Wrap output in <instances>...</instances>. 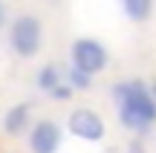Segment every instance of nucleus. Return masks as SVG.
<instances>
[{"instance_id": "obj_13", "label": "nucleus", "mask_w": 156, "mask_h": 153, "mask_svg": "<svg viewBox=\"0 0 156 153\" xmlns=\"http://www.w3.org/2000/svg\"><path fill=\"white\" fill-rule=\"evenodd\" d=\"M151 92H153V98H156V81H153V84H151Z\"/></svg>"}, {"instance_id": "obj_4", "label": "nucleus", "mask_w": 156, "mask_h": 153, "mask_svg": "<svg viewBox=\"0 0 156 153\" xmlns=\"http://www.w3.org/2000/svg\"><path fill=\"white\" fill-rule=\"evenodd\" d=\"M67 130L73 133L75 139L90 142V144L104 142V136H107L104 119H101V113L93 110V107H75L73 113H69V119H67Z\"/></svg>"}, {"instance_id": "obj_3", "label": "nucleus", "mask_w": 156, "mask_h": 153, "mask_svg": "<svg viewBox=\"0 0 156 153\" xmlns=\"http://www.w3.org/2000/svg\"><path fill=\"white\" fill-rule=\"evenodd\" d=\"M69 64L84 69V72H90V75H98L110 64V52L95 38H75L69 43Z\"/></svg>"}, {"instance_id": "obj_5", "label": "nucleus", "mask_w": 156, "mask_h": 153, "mask_svg": "<svg viewBox=\"0 0 156 153\" xmlns=\"http://www.w3.org/2000/svg\"><path fill=\"white\" fill-rule=\"evenodd\" d=\"M64 144V127L55 119H41L26 130L29 153H58Z\"/></svg>"}, {"instance_id": "obj_6", "label": "nucleus", "mask_w": 156, "mask_h": 153, "mask_svg": "<svg viewBox=\"0 0 156 153\" xmlns=\"http://www.w3.org/2000/svg\"><path fill=\"white\" fill-rule=\"evenodd\" d=\"M32 127V104L20 101L3 113V133L6 136H23Z\"/></svg>"}, {"instance_id": "obj_1", "label": "nucleus", "mask_w": 156, "mask_h": 153, "mask_svg": "<svg viewBox=\"0 0 156 153\" xmlns=\"http://www.w3.org/2000/svg\"><path fill=\"white\" fill-rule=\"evenodd\" d=\"M110 98L116 104L119 113V124L124 130L136 133H147L156 124V98L151 92V84L145 81H119V84L110 87Z\"/></svg>"}, {"instance_id": "obj_12", "label": "nucleus", "mask_w": 156, "mask_h": 153, "mask_svg": "<svg viewBox=\"0 0 156 153\" xmlns=\"http://www.w3.org/2000/svg\"><path fill=\"white\" fill-rule=\"evenodd\" d=\"M6 20H9V15H6V3H3V0H0V32H3Z\"/></svg>"}, {"instance_id": "obj_10", "label": "nucleus", "mask_w": 156, "mask_h": 153, "mask_svg": "<svg viewBox=\"0 0 156 153\" xmlns=\"http://www.w3.org/2000/svg\"><path fill=\"white\" fill-rule=\"evenodd\" d=\"M73 92H75V90H73V84L64 78L61 84H55V87L49 90V98H52V101H69V98H73Z\"/></svg>"}, {"instance_id": "obj_11", "label": "nucleus", "mask_w": 156, "mask_h": 153, "mask_svg": "<svg viewBox=\"0 0 156 153\" xmlns=\"http://www.w3.org/2000/svg\"><path fill=\"white\" fill-rule=\"evenodd\" d=\"M127 153H147L145 150V142H142V139H133V142L127 144Z\"/></svg>"}, {"instance_id": "obj_8", "label": "nucleus", "mask_w": 156, "mask_h": 153, "mask_svg": "<svg viewBox=\"0 0 156 153\" xmlns=\"http://www.w3.org/2000/svg\"><path fill=\"white\" fill-rule=\"evenodd\" d=\"M64 81V72L55 67V64H44V67L38 69V75H35V84H38V90L49 92L55 84H61Z\"/></svg>"}, {"instance_id": "obj_9", "label": "nucleus", "mask_w": 156, "mask_h": 153, "mask_svg": "<svg viewBox=\"0 0 156 153\" xmlns=\"http://www.w3.org/2000/svg\"><path fill=\"white\" fill-rule=\"evenodd\" d=\"M64 78L73 84V90H90V87H93V75L84 72V69H78V67H73V64H69V69H67Z\"/></svg>"}, {"instance_id": "obj_2", "label": "nucleus", "mask_w": 156, "mask_h": 153, "mask_svg": "<svg viewBox=\"0 0 156 153\" xmlns=\"http://www.w3.org/2000/svg\"><path fill=\"white\" fill-rule=\"evenodd\" d=\"M44 46V23L38 15H17L9 23V49L17 58L29 61Z\"/></svg>"}, {"instance_id": "obj_7", "label": "nucleus", "mask_w": 156, "mask_h": 153, "mask_svg": "<svg viewBox=\"0 0 156 153\" xmlns=\"http://www.w3.org/2000/svg\"><path fill=\"white\" fill-rule=\"evenodd\" d=\"M153 3L156 0H122V12H124L127 20L145 23V20H151V15H153Z\"/></svg>"}]
</instances>
